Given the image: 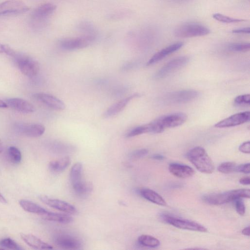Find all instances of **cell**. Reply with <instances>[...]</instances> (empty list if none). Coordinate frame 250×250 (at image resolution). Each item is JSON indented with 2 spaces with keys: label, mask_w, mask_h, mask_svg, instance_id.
Masks as SVG:
<instances>
[{
  "label": "cell",
  "mask_w": 250,
  "mask_h": 250,
  "mask_svg": "<svg viewBox=\"0 0 250 250\" xmlns=\"http://www.w3.org/2000/svg\"><path fill=\"white\" fill-rule=\"evenodd\" d=\"M189 161L202 173L210 174L214 170V164L205 149L197 146L190 149L187 154Z\"/></svg>",
  "instance_id": "6da1fadb"
},
{
  "label": "cell",
  "mask_w": 250,
  "mask_h": 250,
  "mask_svg": "<svg viewBox=\"0 0 250 250\" xmlns=\"http://www.w3.org/2000/svg\"><path fill=\"white\" fill-rule=\"evenodd\" d=\"M249 189H237L219 193H212L203 196L205 203L212 205H220L226 204L237 198H249Z\"/></svg>",
  "instance_id": "7a4b0ae2"
},
{
  "label": "cell",
  "mask_w": 250,
  "mask_h": 250,
  "mask_svg": "<svg viewBox=\"0 0 250 250\" xmlns=\"http://www.w3.org/2000/svg\"><path fill=\"white\" fill-rule=\"evenodd\" d=\"M83 165L76 163L72 167L70 172V182L74 192L79 196L83 197L89 194L92 190L91 184L83 180Z\"/></svg>",
  "instance_id": "3957f363"
},
{
  "label": "cell",
  "mask_w": 250,
  "mask_h": 250,
  "mask_svg": "<svg viewBox=\"0 0 250 250\" xmlns=\"http://www.w3.org/2000/svg\"><path fill=\"white\" fill-rule=\"evenodd\" d=\"M210 30L205 25L197 22H188L177 26L174 30V35L178 38H191L208 35Z\"/></svg>",
  "instance_id": "277c9868"
},
{
  "label": "cell",
  "mask_w": 250,
  "mask_h": 250,
  "mask_svg": "<svg viewBox=\"0 0 250 250\" xmlns=\"http://www.w3.org/2000/svg\"><path fill=\"white\" fill-rule=\"evenodd\" d=\"M13 58L20 71L25 76L32 78L39 73L40 65L37 61L27 56L17 53Z\"/></svg>",
  "instance_id": "5b68a950"
},
{
  "label": "cell",
  "mask_w": 250,
  "mask_h": 250,
  "mask_svg": "<svg viewBox=\"0 0 250 250\" xmlns=\"http://www.w3.org/2000/svg\"><path fill=\"white\" fill-rule=\"evenodd\" d=\"M199 96V92L193 89L183 90L169 93L163 101L167 104H185L194 100Z\"/></svg>",
  "instance_id": "8992f818"
},
{
  "label": "cell",
  "mask_w": 250,
  "mask_h": 250,
  "mask_svg": "<svg viewBox=\"0 0 250 250\" xmlns=\"http://www.w3.org/2000/svg\"><path fill=\"white\" fill-rule=\"evenodd\" d=\"M96 36L83 35L80 37L67 38L61 40L60 46L66 50L82 49L90 45L95 40Z\"/></svg>",
  "instance_id": "52a82bcc"
},
{
  "label": "cell",
  "mask_w": 250,
  "mask_h": 250,
  "mask_svg": "<svg viewBox=\"0 0 250 250\" xmlns=\"http://www.w3.org/2000/svg\"><path fill=\"white\" fill-rule=\"evenodd\" d=\"M53 240L56 245L64 249H79L82 246V242L79 238L65 232L57 233Z\"/></svg>",
  "instance_id": "ba28073f"
},
{
  "label": "cell",
  "mask_w": 250,
  "mask_h": 250,
  "mask_svg": "<svg viewBox=\"0 0 250 250\" xmlns=\"http://www.w3.org/2000/svg\"><path fill=\"white\" fill-rule=\"evenodd\" d=\"M187 120V115L183 112L174 113L164 115L155 120L164 130L167 128L176 127L183 124Z\"/></svg>",
  "instance_id": "9c48e42d"
},
{
  "label": "cell",
  "mask_w": 250,
  "mask_h": 250,
  "mask_svg": "<svg viewBox=\"0 0 250 250\" xmlns=\"http://www.w3.org/2000/svg\"><path fill=\"white\" fill-rule=\"evenodd\" d=\"M164 219L169 224L180 229L202 232L207 231V229L205 227L193 221L169 216H165Z\"/></svg>",
  "instance_id": "30bf717a"
},
{
  "label": "cell",
  "mask_w": 250,
  "mask_h": 250,
  "mask_svg": "<svg viewBox=\"0 0 250 250\" xmlns=\"http://www.w3.org/2000/svg\"><path fill=\"white\" fill-rule=\"evenodd\" d=\"M23 2L18 0H9L0 3V16L20 14L29 10Z\"/></svg>",
  "instance_id": "8fae6325"
},
{
  "label": "cell",
  "mask_w": 250,
  "mask_h": 250,
  "mask_svg": "<svg viewBox=\"0 0 250 250\" xmlns=\"http://www.w3.org/2000/svg\"><path fill=\"white\" fill-rule=\"evenodd\" d=\"M189 61V58L181 56L174 58L165 64L157 72L155 77L157 79L165 78L173 71L185 66Z\"/></svg>",
  "instance_id": "7c38bea8"
},
{
  "label": "cell",
  "mask_w": 250,
  "mask_h": 250,
  "mask_svg": "<svg viewBox=\"0 0 250 250\" xmlns=\"http://www.w3.org/2000/svg\"><path fill=\"white\" fill-rule=\"evenodd\" d=\"M39 198L42 202L56 209L70 214H75L77 212L74 206L65 201L44 195L40 196Z\"/></svg>",
  "instance_id": "4fadbf2b"
},
{
  "label": "cell",
  "mask_w": 250,
  "mask_h": 250,
  "mask_svg": "<svg viewBox=\"0 0 250 250\" xmlns=\"http://www.w3.org/2000/svg\"><path fill=\"white\" fill-rule=\"evenodd\" d=\"M249 111L240 112L232 115L215 125L217 128H225L237 126L250 120Z\"/></svg>",
  "instance_id": "5bb4252c"
},
{
  "label": "cell",
  "mask_w": 250,
  "mask_h": 250,
  "mask_svg": "<svg viewBox=\"0 0 250 250\" xmlns=\"http://www.w3.org/2000/svg\"><path fill=\"white\" fill-rule=\"evenodd\" d=\"M56 9V6L51 3H46L40 5L31 14L33 23L38 24L42 23L55 11Z\"/></svg>",
  "instance_id": "9a60e30c"
},
{
  "label": "cell",
  "mask_w": 250,
  "mask_h": 250,
  "mask_svg": "<svg viewBox=\"0 0 250 250\" xmlns=\"http://www.w3.org/2000/svg\"><path fill=\"white\" fill-rule=\"evenodd\" d=\"M15 128L23 135L30 137H38L45 131V127L40 124H18Z\"/></svg>",
  "instance_id": "2e32d148"
},
{
  "label": "cell",
  "mask_w": 250,
  "mask_h": 250,
  "mask_svg": "<svg viewBox=\"0 0 250 250\" xmlns=\"http://www.w3.org/2000/svg\"><path fill=\"white\" fill-rule=\"evenodd\" d=\"M33 96L39 102L48 107L57 110H62L65 108L64 103L60 99L51 94L37 93Z\"/></svg>",
  "instance_id": "e0dca14e"
},
{
  "label": "cell",
  "mask_w": 250,
  "mask_h": 250,
  "mask_svg": "<svg viewBox=\"0 0 250 250\" xmlns=\"http://www.w3.org/2000/svg\"><path fill=\"white\" fill-rule=\"evenodd\" d=\"M6 103L8 106L22 113H31L35 110V106L28 101L19 98L8 99Z\"/></svg>",
  "instance_id": "ac0fdd59"
},
{
  "label": "cell",
  "mask_w": 250,
  "mask_h": 250,
  "mask_svg": "<svg viewBox=\"0 0 250 250\" xmlns=\"http://www.w3.org/2000/svg\"><path fill=\"white\" fill-rule=\"evenodd\" d=\"M184 43L178 42L170 44L156 53L147 62L146 65H150L162 60L167 56L180 49Z\"/></svg>",
  "instance_id": "d6986e66"
},
{
  "label": "cell",
  "mask_w": 250,
  "mask_h": 250,
  "mask_svg": "<svg viewBox=\"0 0 250 250\" xmlns=\"http://www.w3.org/2000/svg\"><path fill=\"white\" fill-rule=\"evenodd\" d=\"M169 172L180 178H188L194 174V170L190 167L178 163H171L168 166Z\"/></svg>",
  "instance_id": "ffe728a7"
},
{
  "label": "cell",
  "mask_w": 250,
  "mask_h": 250,
  "mask_svg": "<svg viewBox=\"0 0 250 250\" xmlns=\"http://www.w3.org/2000/svg\"><path fill=\"white\" fill-rule=\"evenodd\" d=\"M138 96L137 94H134L114 104L104 112V117L109 118L118 114L125 107L132 99Z\"/></svg>",
  "instance_id": "44dd1931"
},
{
  "label": "cell",
  "mask_w": 250,
  "mask_h": 250,
  "mask_svg": "<svg viewBox=\"0 0 250 250\" xmlns=\"http://www.w3.org/2000/svg\"><path fill=\"white\" fill-rule=\"evenodd\" d=\"M22 240L29 246L39 250H51L53 247L36 236L31 234L21 233Z\"/></svg>",
  "instance_id": "7402d4cb"
},
{
  "label": "cell",
  "mask_w": 250,
  "mask_h": 250,
  "mask_svg": "<svg viewBox=\"0 0 250 250\" xmlns=\"http://www.w3.org/2000/svg\"><path fill=\"white\" fill-rule=\"evenodd\" d=\"M146 133H157L156 126L153 121L134 127L126 134V137L130 138Z\"/></svg>",
  "instance_id": "603a6c76"
},
{
  "label": "cell",
  "mask_w": 250,
  "mask_h": 250,
  "mask_svg": "<svg viewBox=\"0 0 250 250\" xmlns=\"http://www.w3.org/2000/svg\"><path fill=\"white\" fill-rule=\"evenodd\" d=\"M141 196L146 200L155 204L166 206L167 203L164 198L155 191L149 188H142L139 191Z\"/></svg>",
  "instance_id": "cb8c5ba5"
},
{
  "label": "cell",
  "mask_w": 250,
  "mask_h": 250,
  "mask_svg": "<svg viewBox=\"0 0 250 250\" xmlns=\"http://www.w3.org/2000/svg\"><path fill=\"white\" fill-rule=\"evenodd\" d=\"M42 217L45 220L61 224H68L73 221V218L68 215L48 211Z\"/></svg>",
  "instance_id": "d4e9b609"
},
{
  "label": "cell",
  "mask_w": 250,
  "mask_h": 250,
  "mask_svg": "<svg viewBox=\"0 0 250 250\" xmlns=\"http://www.w3.org/2000/svg\"><path fill=\"white\" fill-rule=\"evenodd\" d=\"M21 207L26 211L37 214L41 216L47 210L39 205L29 200L22 199L19 201Z\"/></svg>",
  "instance_id": "484cf974"
},
{
  "label": "cell",
  "mask_w": 250,
  "mask_h": 250,
  "mask_svg": "<svg viewBox=\"0 0 250 250\" xmlns=\"http://www.w3.org/2000/svg\"><path fill=\"white\" fill-rule=\"evenodd\" d=\"M71 159L69 156L63 157L59 160L51 161L49 164V169L54 172H60L69 166Z\"/></svg>",
  "instance_id": "4316f807"
},
{
  "label": "cell",
  "mask_w": 250,
  "mask_h": 250,
  "mask_svg": "<svg viewBox=\"0 0 250 250\" xmlns=\"http://www.w3.org/2000/svg\"><path fill=\"white\" fill-rule=\"evenodd\" d=\"M138 241L141 245L150 248H156L160 244V242L158 239L153 236L146 234L140 235L138 238Z\"/></svg>",
  "instance_id": "83f0119b"
},
{
  "label": "cell",
  "mask_w": 250,
  "mask_h": 250,
  "mask_svg": "<svg viewBox=\"0 0 250 250\" xmlns=\"http://www.w3.org/2000/svg\"><path fill=\"white\" fill-rule=\"evenodd\" d=\"M77 28L81 32L86 35L96 36L97 31L95 26L88 21L81 22L77 26Z\"/></svg>",
  "instance_id": "f1b7e54d"
},
{
  "label": "cell",
  "mask_w": 250,
  "mask_h": 250,
  "mask_svg": "<svg viewBox=\"0 0 250 250\" xmlns=\"http://www.w3.org/2000/svg\"><path fill=\"white\" fill-rule=\"evenodd\" d=\"M7 152L9 159L12 163L18 164L21 162V154L18 148L14 146H10Z\"/></svg>",
  "instance_id": "f546056e"
},
{
  "label": "cell",
  "mask_w": 250,
  "mask_h": 250,
  "mask_svg": "<svg viewBox=\"0 0 250 250\" xmlns=\"http://www.w3.org/2000/svg\"><path fill=\"white\" fill-rule=\"evenodd\" d=\"M212 17L216 21L223 23H236L245 21L243 19L233 18L218 13L213 14Z\"/></svg>",
  "instance_id": "4dcf8cb0"
},
{
  "label": "cell",
  "mask_w": 250,
  "mask_h": 250,
  "mask_svg": "<svg viewBox=\"0 0 250 250\" xmlns=\"http://www.w3.org/2000/svg\"><path fill=\"white\" fill-rule=\"evenodd\" d=\"M236 165L232 162L221 163L217 167L218 170L223 173L228 174L235 171Z\"/></svg>",
  "instance_id": "1f68e13d"
},
{
  "label": "cell",
  "mask_w": 250,
  "mask_h": 250,
  "mask_svg": "<svg viewBox=\"0 0 250 250\" xmlns=\"http://www.w3.org/2000/svg\"><path fill=\"white\" fill-rule=\"evenodd\" d=\"M0 246L3 249L21 250V248L17 243L10 238L2 239L0 241Z\"/></svg>",
  "instance_id": "d6a6232c"
},
{
  "label": "cell",
  "mask_w": 250,
  "mask_h": 250,
  "mask_svg": "<svg viewBox=\"0 0 250 250\" xmlns=\"http://www.w3.org/2000/svg\"><path fill=\"white\" fill-rule=\"evenodd\" d=\"M228 49L235 52H247L250 49V43H231L228 46Z\"/></svg>",
  "instance_id": "836d02e7"
},
{
  "label": "cell",
  "mask_w": 250,
  "mask_h": 250,
  "mask_svg": "<svg viewBox=\"0 0 250 250\" xmlns=\"http://www.w3.org/2000/svg\"><path fill=\"white\" fill-rule=\"evenodd\" d=\"M235 104L238 105H249L250 104V95L245 94L238 96L234 100Z\"/></svg>",
  "instance_id": "e575fe53"
},
{
  "label": "cell",
  "mask_w": 250,
  "mask_h": 250,
  "mask_svg": "<svg viewBox=\"0 0 250 250\" xmlns=\"http://www.w3.org/2000/svg\"><path fill=\"white\" fill-rule=\"evenodd\" d=\"M234 201L237 212L240 215H243L245 213V206L243 201L241 198H237Z\"/></svg>",
  "instance_id": "d590c367"
},
{
  "label": "cell",
  "mask_w": 250,
  "mask_h": 250,
  "mask_svg": "<svg viewBox=\"0 0 250 250\" xmlns=\"http://www.w3.org/2000/svg\"><path fill=\"white\" fill-rule=\"evenodd\" d=\"M148 152L146 149L143 148L136 150L132 152L129 157L131 159H139L146 156Z\"/></svg>",
  "instance_id": "8d00e7d4"
},
{
  "label": "cell",
  "mask_w": 250,
  "mask_h": 250,
  "mask_svg": "<svg viewBox=\"0 0 250 250\" xmlns=\"http://www.w3.org/2000/svg\"><path fill=\"white\" fill-rule=\"evenodd\" d=\"M235 171L248 174L250 172V163L241 164L236 166Z\"/></svg>",
  "instance_id": "74e56055"
},
{
  "label": "cell",
  "mask_w": 250,
  "mask_h": 250,
  "mask_svg": "<svg viewBox=\"0 0 250 250\" xmlns=\"http://www.w3.org/2000/svg\"><path fill=\"white\" fill-rule=\"evenodd\" d=\"M239 150L244 153H250V142L247 141L242 144L239 147Z\"/></svg>",
  "instance_id": "f35d334b"
},
{
  "label": "cell",
  "mask_w": 250,
  "mask_h": 250,
  "mask_svg": "<svg viewBox=\"0 0 250 250\" xmlns=\"http://www.w3.org/2000/svg\"><path fill=\"white\" fill-rule=\"evenodd\" d=\"M233 33H245L249 34L250 33V29L249 27L241 28L239 29H234L232 31Z\"/></svg>",
  "instance_id": "ab89813d"
},
{
  "label": "cell",
  "mask_w": 250,
  "mask_h": 250,
  "mask_svg": "<svg viewBox=\"0 0 250 250\" xmlns=\"http://www.w3.org/2000/svg\"><path fill=\"white\" fill-rule=\"evenodd\" d=\"M250 179L249 177H243L239 180V183L242 185H249L250 183Z\"/></svg>",
  "instance_id": "60d3db41"
},
{
  "label": "cell",
  "mask_w": 250,
  "mask_h": 250,
  "mask_svg": "<svg viewBox=\"0 0 250 250\" xmlns=\"http://www.w3.org/2000/svg\"><path fill=\"white\" fill-rule=\"evenodd\" d=\"M243 235L246 236H250V227L245 228L242 231Z\"/></svg>",
  "instance_id": "b9f144b4"
},
{
  "label": "cell",
  "mask_w": 250,
  "mask_h": 250,
  "mask_svg": "<svg viewBox=\"0 0 250 250\" xmlns=\"http://www.w3.org/2000/svg\"><path fill=\"white\" fill-rule=\"evenodd\" d=\"M0 203L6 204L7 203V201L5 198L2 195V194L0 192Z\"/></svg>",
  "instance_id": "7bdbcfd3"
},
{
  "label": "cell",
  "mask_w": 250,
  "mask_h": 250,
  "mask_svg": "<svg viewBox=\"0 0 250 250\" xmlns=\"http://www.w3.org/2000/svg\"><path fill=\"white\" fill-rule=\"evenodd\" d=\"M152 157L154 159L158 160H163L164 158V157L163 156L159 154L154 155Z\"/></svg>",
  "instance_id": "ee69618b"
},
{
  "label": "cell",
  "mask_w": 250,
  "mask_h": 250,
  "mask_svg": "<svg viewBox=\"0 0 250 250\" xmlns=\"http://www.w3.org/2000/svg\"><path fill=\"white\" fill-rule=\"evenodd\" d=\"M168 1H172L174 2H188L192 0H165Z\"/></svg>",
  "instance_id": "f6af8a7d"
},
{
  "label": "cell",
  "mask_w": 250,
  "mask_h": 250,
  "mask_svg": "<svg viewBox=\"0 0 250 250\" xmlns=\"http://www.w3.org/2000/svg\"><path fill=\"white\" fill-rule=\"evenodd\" d=\"M8 105L6 103L0 99V108H6Z\"/></svg>",
  "instance_id": "bcb514c9"
},
{
  "label": "cell",
  "mask_w": 250,
  "mask_h": 250,
  "mask_svg": "<svg viewBox=\"0 0 250 250\" xmlns=\"http://www.w3.org/2000/svg\"><path fill=\"white\" fill-rule=\"evenodd\" d=\"M3 149V144H2V142L1 140V139H0V153L2 152Z\"/></svg>",
  "instance_id": "7dc6e473"
},
{
  "label": "cell",
  "mask_w": 250,
  "mask_h": 250,
  "mask_svg": "<svg viewBox=\"0 0 250 250\" xmlns=\"http://www.w3.org/2000/svg\"><path fill=\"white\" fill-rule=\"evenodd\" d=\"M0 52H1V51H0Z\"/></svg>",
  "instance_id": "c3c4849f"
}]
</instances>
